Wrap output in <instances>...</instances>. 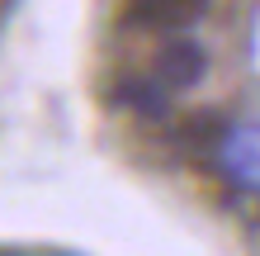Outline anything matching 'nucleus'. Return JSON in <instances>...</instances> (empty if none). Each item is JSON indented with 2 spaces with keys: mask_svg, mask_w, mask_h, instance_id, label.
Masks as SVG:
<instances>
[{
  "mask_svg": "<svg viewBox=\"0 0 260 256\" xmlns=\"http://www.w3.org/2000/svg\"><path fill=\"white\" fill-rule=\"evenodd\" d=\"M218 166L232 176V185H246V190L260 185V124H237L227 133Z\"/></svg>",
  "mask_w": 260,
  "mask_h": 256,
  "instance_id": "obj_3",
  "label": "nucleus"
},
{
  "mask_svg": "<svg viewBox=\"0 0 260 256\" xmlns=\"http://www.w3.org/2000/svg\"><path fill=\"white\" fill-rule=\"evenodd\" d=\"M156 76L171 90H189L208 76V52L194 38H166L161 52H156Z\"/></svg>",
  "mask_w": 260,
  "mask_h": 256,
  "instance_id": "obj_2",
  "label": "nucleus"
},
{
  "mask_svg": "<svg viewBox=\"0 0 260 256\" xmlns=\"http://www.w3.org/2000/svg\"><path fill=\"white\" fill-rule=\"evenodd\" d=\"M114 100L133 109L137 119H166L171 114V86H166L156 71L151 76H118L114 81Z\"/></svg>",
  "mask_w": 260,
  "mask_h": 256,
  "instance_id": "obj_4",
  "label": "nucleus"
},
{
  "mask_svg": "<svg viewBox=\"0 0 260 256\" xmlns=\"http://www.w3.org/2000/svg\"><path fill=\"white\" fill-rule=\"evenodd\" d=\"M227 133H232V124H227L218 109H199L189 119H180V147H185L189 157H204V161H218Z\"/></svg>",
  "mask_w": 260,
  "mask_h": 256,
  "instance_id": "obj_5",
  "label": "nucleus"
},
{
  "mask_svg": "<svg viewBox=\"0 0 260 256\" xmlns=\"http://www.w3.org/2000/svg\"><path fill=\"white\" fill-rule=\"evenodd\" d=\"M204 10L208 0H123V19L137 29H156V34H180Z\"/></svg>",
  "mask_w": 260,
  "mask_h": 256,
  "instance_id": "obj_1",
  "label": "nucleus"
}]
</instances>
